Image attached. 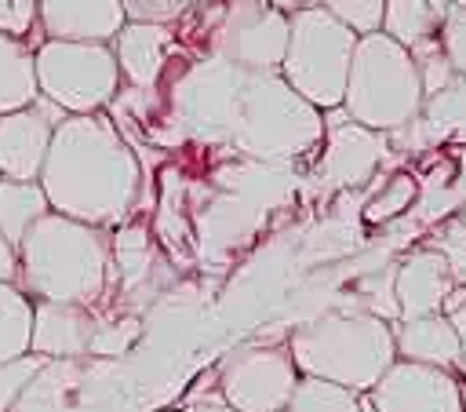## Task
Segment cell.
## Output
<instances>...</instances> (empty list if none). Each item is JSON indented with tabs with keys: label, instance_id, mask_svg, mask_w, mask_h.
<instances>
[{
	"label": "cell",
	"instance_id": "6da1fadb",
	"mask_svg": "<svg viewBox=\"0 0 466 412\" xmlns=\"http://www.w3.org/2000/svg\"><path fill=\"white\" fill-rule=\"evenodd\" d=\"M142 168L102 113L66 117L55 135L40 171V190L51 211L69 215L87 226H116L138 201Z\"/></svg>",
	"mask_w": 466,
	"mask_h": 412
},
{
	"label": "cell",
	"instance_id": "7a4b0ae2",
	"mask_svg": "<svg viewBox=\"0 0 466 412\" xmlns=\"http://www.w3.org/2000/svg\"><path fill=\"white\" fill-rule=\"evenodd\" d=\"M106 277L109 241L98 226L47 211L18 244V281L33 299L95 306Z\"/></svg>",
	"mask_w": 466,
	"mask_h": 412
},
{
	"label": "cell",
	"instance_id": "3957f363",
	"mask_svg": "<svg viewBox=\"0 0 466 412\" xmlns=\"http://www.w3.org/2000/svg\"><path fill=\"white\" fill-rule=\"evenodd\" d=\"M288 354L299 376L328 379L353 394H368L397 361L390 321L368 310H328L302 321L288 335Z\"/></svg>",
	"mask_w": 466,
	"mask_h": 412
},
{
	"label": "cell",
	"instance_id": "277c9868",
	"mask_svg": "<svg viewBox=\"0 0 466 412\" xmlns=\"http://www.w3.org/2000/svg\"><path fill=\"white\" fill-rule=\"evenodd\" d=\"M229 142L248 160L284 164L313 153L324 142V113L280 73H248Z\"/></svg>",
	"mask_w": 466,
	"mask_h": 412
},
{
	"label": "cell",
	"instance_id": "5b68a950",
	"mask_svg": "<svg viewBox=\"0 0 466 412\" xmlns=\"http://www.w3.org/2000/svg\"><path fill=\"white\" fill-rule=\"evenodd\" d=\"M422 80L411 62V51L390 40L382 29L357 36L353 62H350V80L342 95V109L350 120L393 135L408 128L422 113Z\"/></svg>",
	"mask_w": 466,
	"mask_h": 412
},
{
	"label": "cell",
	"instance_id": "8992f818",
	"mask_svg": "<svg viewBox=\"0 0 466 412\" xmlns=\"http://www.w3.org/2000/svg\"><path fill=\"white\" fill-rule=\"evenodd\" d=\"M357 33L331 18L324 7L309 4L291 15V36L280 62V77L320 113L339 109L350 80Z\"/></svg>",
	"mask_w": 466,
	"mask_h": 412
},
{
	"label": "cell",
	"instance_id": "52a82bcc",
	"mask_svg": "<svg viewBox=\"0 0 466 412\" xmlns=\"http://www.w3.org/2000/svg\"><path fill=\"white\" fill-rule=\"evenodd\" d=\"M244 84L248 73L215 55L186 62L167 88L171 124L197 142H229L237 128Z\"/></svg>",
	"mask_w": 466,
	"mask_h": 412
},
{
	"label": "cell",
	"instance_id": "ba28073f",
	"mask_svg": "<svg viewBox=\"0 0 466 412\" xmlns=\"http://www.w3.org/2000/svg\"><path fill=\"white\" fill-rule=\"evenodd\" d=\"M36 88L69 117L98 113L120 95V66L109 44L44 40L36 47Z\"/></svg>",
	"mask_w": 466,
	"mask_h": 412
},
{
	"label": "cell",
	"instance_id": "9c48e42d",
	"mask_svg": "<svg viewBox=\"0 0 466 412\" xmlns=\"http://www.w3.org/2000/svg\"><path fill=\"white\" fill-rule=\"evenodd\" d=\"M291 36V15L266 0H226L208 33V55L244 73H280Z\"/></svg>",
	"mask_w": 466,
	"mask_h": 412
},
{
	"label": "cell",
	"instance_id": "30bf717a",
	"mask_svg": "<svg viewBox=\"0 0 466 412\" xmlns=\"http://www.w3.org/2000/svg\"><path fill=\"white\" fill-rule=\"evenodd\" d=\"M215 376L222 397L237 412H284L302 379L288 346H269V343L233 346Z\"/></svg>",
	"mask_w": 466,
	"mask_h": 412
},
{
	"label": "cell",
	"instance_id": "8fae6325",
	"mask_svg": "<svg viewBox=\"0 0 466 412\" xmlns=\"http://www.w3.org/2000/svg\"><path fill=\"white\" fill-rule=\"evenodd\" d=\"M390 142L382 131H371L357 120L346 117V109H328L324 113V146H320V164L317 175L331 190H357L371 182L386 157Z\"/></svg>",
	"mask_w": 466,
	"mask_h": 412
},
{
	"label": "cell",
	"instance_id": "7c38bea8",
	"mask_svg": "<svg viewBox=\"0 0 466 412\" xmlns=\"http://www.w3.org/2000/svg\"><path fill=\"white\" fill-rule=\"evenodd\" d=\"M364 397L375 412H462V390L448 368L415 365L400 357Z\"/></svg>",
	"mask_w": 466,
	"mask_h": 412
},
{
	"label": "cell",
	"instance_id": "4fadbf2b",
	"mask_svg": "<svg viewBox=\"0 0 466 412\" xmlns=\"http://www.w3.org/2000/svg\"><path fill=\"white\" fill-rule=\"evenodd\" d=\"M69 113L47 102L44 95L33 98V106L4 113L0 117V179L15 182H40L51 135Z\"/></svg>",
	"mask_w": 466,
	"mask_h": 412
},
{
	"label": "cell",
	"instance_id": "5bb4252c",
	"mask_svg": "<svg viewBox=\"0 0 466 412\" xmlns=\"http://www.w3.org/2000/svg\"><path fill=\"white\" fill-rule=\"evenodd\" d=\"M455 281L444 266V259L433 248H411L397 270H393V299H397V321L408 317H430L441 314L444 299L451 295Z\"/></svg>",
	"mask_w": 466,
	"mask_h": 412
},
{
	"label": "cell",
	"instance_id": "9a60e30c",
	"mask_svg": "<svg viewBox=\"0 0 466 412\" xmlns=\"http://www.w3.org/2000/svg\"><path fill=\"white\" fill-rule=\"evenodd\" d=\"M36 18L47 40L84 44H113L127 22L120 0H36Z\"/></svg>",
	"mask_w": 466,
	"mask_h": 412
},
{
	"label": "cell",
	"instance_id": "2e32d148",
	"mask_svg": "<svg viewBox=\"0 0 466 412\" xmlns=\"http://www.w3.org/2000/svg\"><path fill=\"white\" fill-rule=\"evenodd\" d=\"M95 324H98V317L91 314V306L33 299L29 354L47 357V361L51 357H80V354H91Z\"/></svg>",
	"mask_w": 466,
	"mask_h": 412
},
{
	"label": "cell",
	"instance_id": "e0dca14e",
	"mask_svg": "<svg viewBox=\"0 0 466 412\" xmlns=\"http://www.w3.org/2000/svg\"><path fill=\"white\" fill-rule=\"evenodd\" d=\"M109 47L116 55L120 80H127L135 91L149 95L160 84L167 55L175 51V29L153 26V22H124V29L113 36Z\"/></svg>",
	"mask_w": 466,
	"mask_h": 412
},
{
	"label": "cell",
	"instance_id": "ac0fdd59",
	"mask_svg": "<svg viewBox=\"0 0 466 412\" xmlns=\"http://www.w3.org/2000/svg\"><path fill=\"white\" fill-rule=\"evenodd\" d=\"M390 328H393V346H397L400 361L433 365V368H448V372L459 365V335L444 314L393 321Z\"/></svg>",
	"mask_w": 466,
	"mask_h": 412
},
{
	"label": "cell",
	"instance_id": "d6986e66",
	"mask_svg": "<svg viewBox=\"0 0 466 412\" xmlns=\"http://www.w3.org/2000/svg\"><path fill=\"white\" fill-rule=\"evenodd\" d=\"M36 95V51L18 36L0 33V117L33 106Z\"/></svg>",
	"mask_w": 466,
	"mask_h": 412
},
{
	"label": "cell",
	"instance_id": "ffe728a7",
	"mask_svg": "<svg viewBox=\"0 0 466 412\" xmlns=\"http://www.w3.org/2000/svg\"><path fill=\"white\" fill-rule=\"evenodd\" d=\"M451 7H441L433 0H386L382 11V33L397 40L400 47H419L433 36H441V26Z\"/></svg>",
	"mask_w": 466,
	"mask_h": 412
},
{
	"label": "cell",
	"instance_id": "44dd1931",
	"mask_svg": "<svg viewBox=\"0 0 466 412\" xmlns=\"http://www.w3.org/2000/svg\"><path fill=\"white\" fill-rule=\"evenodd\" d=\"M51 211L40 182H15L0 179V233L18 248L22 237Z\"/></svg>",
	"mask_w": 466,
	"mask_h": 412
},
{
	"label": "cell",
	"instance_id": "7402d4cb",
	"mask_svg": "<svg viewBox=\"0 0 466 412\" xmlns=\"http://www.w3.org/2000/svg\"><path fill=\"white\" fill-rule=\"evenodd\" d=\"M29 335H33V299L15 284H0V365L25 357Z\"/></svg>",
	"mask_w": 466,
	"mask_h": 412
},
{
	"label": "cell",
	"instance_id": "603a6c76",
	"mask_svg": "<svg viewBox=\"0 0 466 412\" xmlns=\"http://www.w3.org/2000/svg\"><path fill=\"white\" fill-rule=\"evenodd\" d=\"M360 401H364V394H353L328 379L302 376L284 412H360Z\"/></svg>",
	"mask_w": 466,
	"mask_h": 412
},
{
	"label": "cell",
	"instance_id": "cb8c5ba5",
	"mask_svg": "<svg viewBox=\"0 0 466 412\" xmlns=\"http://www.w3.org/2000/svg\"><path fill=\"white\" fill-rule=\"evenodd\" d=\"M415 197H419V182H415V175H408V171H393V175H386V179L379 182V190L364 201L360 215H364V222L382 226V222L404 215V211L411 208Z\"/></svg>",
	"mask_w": 466,
	"mask_h": 412
},
{
	"label": "cell",
	"instance_id": "d4e9b609",
	"mask_svg": "<svg viewBox=\"0 0 466 412\" xmlns=\"http://www.w3.org/2000/svg\"><path fill=\"white\" fill-rule=\"evenodd\" d=\"M422 120L433 128V135H444V131L466 135V80L455 77L444 91L430 95L422 102Z\"/></svg>",
	"mask_w": 466,
	"mask_h": 412
},
{
	"label": "cell",
	"instance_id": "484cf974",
	"mask_svg": "<svg viewBox=\"0 0 466 412\" xmlns=\"http://www.w3.org/2000/svg\"><path fill=\"white\" fill-rule=\"evenodd\" d=\"M426 248H433V252L444 259L451 281L466 288V222H462L459 215L437 222L433 233L426 237Z\"/></svg>",
	"mask_w": 466,
	"mask_h": 412
},
{
	"label": "cell",
	"instance_id": "4316f807",
	"mask_svg": "<svg viewBox=\"0 0 466 412\" xmlns=\"http://www.w3.org/2000/svg\"><path fill=\"white\" fill-rule=\"evenodd\" d=\"M317 7H324L331 18H339L357 36H368V33L382 29L386 0H317Z\"/></svg>",
	"mask_w": 466,
	"mask_h": 412
},
{
	"label": "cell",
	"instance_id": "83f0119b",
	"mask_svg": "<svg viewBox=\"0 0 466 412\" xmlns=\"http://www.w3.org/2000/svg\"><path fill=\"white\" fill-rule=\"evenodd\" d=\"M411 62H415V69H419V80H422V95H426V98L437 95V91H444V88L455 80V69H451L444 47H441V36H433V40L411 47Z\"/></svg>",
	"mask_w": 466,
	"mask_h": 412
},
{
	"label": "cell",
	"instance_id": "f1b7e54d",
	"mask_svg": "<svg viewBox=\"0 0 466 412\" xmlns=\"http://www.w3.org/2000/svg\"><path fill=\"white\" fill-rule=\"evenodd\" d=\"M47 357H36V354H25V357H15V361H4L0 365V412H7L25 390L29 383L40 376Z\"/></svg>",
	"mask_w": 466,
	"mask_h": 412
},
{
	"label": "cell",
	"instance_id": "f546056e",
	"mask_svg": "<svg viewBox=\"0 0 466 412\" xmlns=\"http://www.w3.org/2000/svg\"><path fill=\"white\" fill-rule=\"evenodd\" d=\"M142 335V324L135 317H120V321H98L95 335H91V354L98 357H120L135 346V339Z\"/></svg>",
	"mask_w": 466,
	"mask_h": 412
},
{
	"label": "cell",
	"instance_id": "4dcf8cb0",
	"mask_svg": "<svg viewBox=\"0 0 466 412\" xmlns=\"http://www.w3.org/2000/svg\"><path fill=\"white\" fill-rule=\"evenodd\" d=\"M113 255H116V266L124 273V281H135L146 273V263H149V237L142 226H124L113 241Z\"/></svg>",
	"mask_w": 466,
	"mask_h": 412
},
{
	"label": "cell",
	"instance_id": "1f68e13d",
	"mask_svg": "<svg viewBox=\"0 0 466 412\" xmlns=\"http://www.w3.org/2000/svg\"><path fill=\"white\" fill-rule=\"evenodd\" d=\"M127 22H153V26H171L186 18L193 0H120Z\"/></svg>",
	"mask_w": 466,
	"mask_h": 412
},
{
	"label": "cell",
	"instance_id": "d6a6232c",
	"mask_svg": "<svg viewBox=\"0 0 466 412\" xmlns=\"http://www.w3.org/2000/svg\"><path fill=\"white\" fill-rule=\"evenodd\" d=\"M441 47L455 69V77L466 80V7H451L441 26Z\"/></svg>",
	"mask_w": 466,
	"mask_h": 412
},
{
	"label": "cell",
	"instance_id": "836d02e7",
	"mask_svg": "<svg viewBox=\"0 0 466 412\" xmlns=\"http://www.w3.org/2000/svg\"><path fill=\"white\" fill-rule=\"evenodd\" d=\"M33 26H40L36 0H0V33L25 40L33 33Z\"/></svg>",
	"mask_w": 466,
	"mask_h": 412
},
{
	"label": "cell",
	"instance_id": "e575fe53",
	"mask_svg": "<svg viewBox=\"0 0 466 412\" xmlns=\"http://www.w3.org/2000/svg\"><path fill=\"white\" fill-rule=\"evenodd\" d=\"M441 314L451 321V328H455V335H459V365H455V372L466 376V288H462V284L451 288V295L444 299Z\"/></svg>",
	"mask_w": 466,
	"mask_h": 412
},
{
	"label": "cell",
	"instance_id": "d590c367",
	"mask_svg": "<svg viewBox=\"0 0 466 412\" xmlns=\"http://www.w3.org/2000/svg\"><path fill=\"white\" fill-rule=\"evenodd\" d=\"M182 412H233V408L222 397V390H211V394H189L182 401Z\"/></svg>",
	"mask_w": 466,
	"mask_h": 412
},
{
	"label": "cell",
	"instance_id": "8d00e7d4",
	"mask_svg": "<svg viewBox=\"0 0 466 412\" xmlns=\"http://www.w3.org/2000/svg\"><path fill=\"white\" fill-rule=\"evenodd\" d=\"M18 277V248L0 233V284H15Z\"/></svg>",
	"mask_w": 466,
	"mask_h": 412
},
{
	"label": "cell",
	"instance_id": "74e56055",
	"mask_svg": "<svg viewBox=\"0 0 466 412\" xmlns=\"http://www.w3.org/2000/svg\"><path fill=\"white\" fill-rule=\"evenodd\" d=\"M266 4H273V7L284 11V15H295V11H302V7H309V4H317V0H266Z\"/></svg>",
	"mask_w": 466,
	"mask_h": 412
},
{
	"label": "cell",
	"instance_id": "f35d334b",
	"mask_svg": "<svg viewBox=\"0 0 466 412\" xmlns=\"http://www.w3.org/2000/svg\"><path fill=\"white\" fill-rule=\"evenodd\" d=\"M459 219L466 222V193H462V201H459Z\"/></svg>",
	"mask_w": 466,
	"mask_h": 412
},
{
	"label": "cell",
	"instance_id": "ab89813d",
	"mask_svg": "<svg viewBox=\"0 0 466 412\" xmlns=\"http://www.w3.org/2000/svg\"><path fill=\"white\" fill-rule=\"evenodd\" d=\"M459 390H462V412H466V379L459 383Z\"/></svg>",
	"mask_w": 466,
	"mask_h": 412
},
{
	"label": "cell",
	"instance_id": "60d3db41",
	"mask_svg": "<svg viewBox=\"0 0 466 412\" xmlns=\"http://www.w3.org/2000/svg\"><path fill=\"white\" fill-rule=\"evenodd\" d=\"M360 412H375V408H371V401H368V397H364V401H360Z\"/></svg>",
	"mask_w": 466,
	"mask_h": 412
},
{
	"label": "cell",
	"instance_id": "b9f144b4",
	"mask_svg": "<svg viewBox=\"0 0 466 412\" xmlns=\"http://www.w3.org/2000/svg\"><path fill=\"white\" fill-rule=\"evenodd\" d=\"M451 7H466V0H451Z\"/></svg>",
	"mask_w": 466,
	"mask_h": 412
},
{
	"label": "cell",
	"instance_id": "7bdbcfd3",
	"mask_svg": "<svg viewBox=\"0 0 466 412\" xmlns=\"http://www.w3.org/2000/svg\"><path fill=\"white\" fill-rule=\"evenodd\" d=\"M233 412H237V408H233Z\"/></svg>",
	"mask_w": 466,
	"mask_h": 412
}]
</instances>
